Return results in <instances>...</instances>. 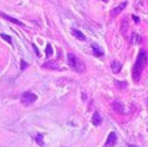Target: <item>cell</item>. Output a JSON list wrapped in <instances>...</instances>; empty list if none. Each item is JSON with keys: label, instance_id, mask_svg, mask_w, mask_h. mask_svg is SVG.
I'll return each instance as SVG.
<instances>
[{"label": "cell", "instance_id": "obj_1", "mask_svg": "<svg viewBox=\"0 0 148 147\" xmlns=\"http://www.w3.org/2000/svg\"><path fill=\"white\" fill-rule=\"evenodd\" d=\"M147 61H148L147 51L146 49H140V51H139V55H138V59H136V63L133 68V80L135 81V82L139 81L140 74H142V70H143L144 65L147 64Z\"/></svg>", "mask_w": 148, "mask_h": 147}, {"label": "cell", "instance_id": "obj_2", "mask_svg": "<svg viewBox=\"0 0 148 147\" xmlns=\"http://www.w3.org/2000/svg\"><path fill=\"white\" fill-rule=\"evenodd\" d=\"M68 61H69V65L72 67V69H74L77 73H83L86 70L84 63L81 59H78L74 54H68Z\"/></svg>", "mask_w": 148, "mask_h": 147}, {"label": "cell", "instance_id": "obj_3", "mask_svg": "<svg viewBox=\"0 0 148 147\" xmlns=\"http://www.w3.org/2000/svg\"><path fill=\"white\" fill-rule=\"evenodd\" d=\"M35 100H36V95L34 93H31V91H25L22 94V96H21V103L23 106H30Z\"/></svg>", "mask_w": 148, "mask_h": 147}, {"label": "cell", "instance_id": "obj_4", "mask_svg": "<svg viewBox=\"0 0 148 147\" xmlns=\"http://www.w3.org/2000/svg\"><path fill=\"white\" fill-rule=\"evenodd\" d=\"M117 142V135H116V133H109V135H108V139L107 142H105V147H112L114 146V143Z\"/></svg>", "mask_w": 148, "mask_h": 147}, {"label": "cell", "instance_id": "obj_5", "mask_svg": "<svg viewBox=\"0 0 148 147\" xmlns=\"http://www.w3.org/2000/svg\"><path fill=\"white\" fill-rule=\"evenodd\" d=\"M127 21H129V18L127 17H125L122 20V23H121V33H122V35H127V33H129V23H127Z\"/></svg>", "mask_w": 148, "mask_h": 147}, {"label": "cell", "instance_id": "obj_6", "mask_svg": "<svg viewBox=\"0 0 148 147\" xmlns=\"http://www.w3.org/2000/svg\"><path fill=\"white\" fill-rule=\"evenodd\" d=\"M101 122H103V119H101V116H100V113L95 112V113L92 115V124H94L95 126H99V125H101Z\"/></svg>", "mask_w": 148, "mask_h": 147}, {"label": "cell", "instance_id": "obj_7", "mask_svg": "<svg viewBox=\"0 0 148 147\" xmlns=\"http://www.w3.org/2000/svg\"><path fill=\"white\" fill-rule=\"evenodd\" d=\"M0 16H1L3 18H5V20H8V21H10V22L16 23V25H20V26H25V25H23V22H21V21L16 20V18H13V17H9V16H8V14H5V13H0Z\"/></svg>", "mask_w": 148, "mask_h": 147}, {"label": "cell", "instance_id": "obj_8", "mask_svg": "<svg viewBox=\"0 0 148 147\" xmlns=\"http://www.w3.org/2000/svg\"><path fill=\"white\" fill-rule=\"evenodd\" d=\"M112 107H113V109H114L116 112H118V113H123V106H122L121 102H113Z\"/></svg>", "mask_w": 148, "mask_h": 147}, {"label": "cell", "instance_id": "obj_9", "mask_svg": "<svg viewBox=\"0 0 148 147\" xmlns=\"http://www.w3.org/2000/svg\"><path fill=\"white\" fill-rule=\"evenodd\" d=\"M126 4H127V3H126V1H123L122 4H120V5H118V7H116L114 9L112 10V14H113V16H117L118 13H121V12H122V10L126 8Z\"/></svg>", "mask_w": 148, "mask_h": 147}, {"label": "cell", "instance_id": "obj_10", "mask_svg": "<svg viewBox=\"0 0 148 147\" xmlns=\"http://www.w3.org/2000/svg\"><path fill=\"white\" fill-rule=\"evenodd\" d=\"M110 67H112V72H113V73H118V72L121 70V68H122V64L114 60V61H112Z\"/></svg>", "mask_w": 148, "mask_h": 147}, {"label": "cell", "instance_id": "obj_11", "mask_svg": "<svg viewBox=\"0 0 148 147\" xmlns=\"http://www.w3.org/2000/svg\"><path fill=\"white\" fill-rule=\"evenodd\" d=\"M92 51H94V54L96 55V56H99V57H101L103 55H104V52H103V49L100 48L97 44H92Z\"/></svg>", "mask_w": 148, "mask_h": 147}, {"label": "cell", "instance_id": "obj_12", "mask_svg": "<svg viewBox=\"0 0 148 147\" xmlns=\"http://www.w3.org/2000/svg\"><path fill=\"white\" fill-rule=\"evenodd\" d=\"M72 33L74 34V36H75V38H78V39H79V41H86V36L83 35V33H82V31L77 30V29H73Z\"/></svg>", "mask_w": 148, "mask_h": 147}, {"label": "cell", "instance_id": "obj_13", "mask_svg": "<svg viewBox=\"0 0 148 147\" xmlns=\"http://www.w3.org/2000/svg\"><path fill=\"white\" fill-rule=\"evenodd\" d=\"M43 68H48V69H57V64L55 61H47L43 64Z\"/></svg>", "mask_w": 148, "mask_h": 147}, {"label": "cell", "instance_id": "obj_14", "mask_svg": "<svg viewBox=\"0 0 148 147\" xmlns=\"http://www.w3.org/2000/svg\"><path fill=\"white\" fill-rule=\"evenodd\" d=\"M35 141H36V143H38L39 146H42V147L44 146V142H43V134H36V135H35Z\"/></svg>", "mask_w": 148, "mask_h": 147}, {"label": "cell", "instance_id": "obj_15", "mask_svg": "<svg viewBox=\"0 0 148 147\" xmlns=\"http://www.w3.org/2000/svg\"><path fill=\"white\" fill-rule=\"evenodd\" d=\"M52 54H53V49H52V47H51V44H47V47H46V56H52Z\"/></svg>", "mask_w": 148, "mask_h": 147}, {"label": "cell", "instance_id": "obj_16", "mask_svg": "<svg viewBox=\"0 0 148 147\" xmlns=\"http://www.w3.org/2000/svg\"><path fill=\"white\" fill-rule=\"evenodd\" d=\"M0 36H1L4 41H7L8 43H12V38H10L9 35H7V34H0Z\"/></svg>", "mask_w": 148, "mask_h": 147}, {"label": "cell", "instance_id": "obj_17", "mask_svg": "<svg viewBox=\"0 0 148 147\" xmlns=\"http://www.w3.org/2000/svg\"><path fill=\"white\" fill-rule=\"evenodd\" d=\"M26 68H27V63H26V61H23V60H22V61H21V69H22V70H25Z\"/></svg>", "mask_w": 148, "mask_h": 147}, {"label": "cell", "instance_id": "obj_18", "mask_svg": "<svg viewBox=\"0 0 148 147\" xmlns=\"http://www.w3.org/2000/svg\"><path fill=\"white\" fill-rule=\"evenodd\" d=\"M116 85H117V86H123V87H126V82H116Z\"/></svg>", "mask_w": 148, "mask_h": 147}, {"label": "cell", "instance_id": "obj_19", "mask_svg": "<svg viewBox=\"0 0 148 147\" xmlns=\"http://www.w3.org/2000/svg\"><path fill=\"white\" fill-rule=\"evenodd\" d=\"M134 21H135V22H139V18L136 17V16H134Z\"/></svg>", "mask_w": 148, "mask_h": 147}, {"label": "cell", "instance_id": "obj_20", "mask_svg": "<svg viewBox=\"0 0 148 147\" xmlns=\"http://www.w3.org/2000/svg\"><path fill=\"white\" fill-rule=\"evenodd\" d=\"M129 147H136V146H133V145H130V146H129Z\"/></svg>", "mask_w": 148, "mask_h": 147}, {"label": "cell", "instance_id": "obj_21", "mask_svg": "<svg viewBox=\"0 0 148 147\" xmlns=\"http://www.w3.org/2000/svg\"><path fill=\"white\" fill-rule=\"evenodd\" d=\"M103 1H108V0H103Z\"/></svg>", "mask_w": 148, "mask_h": 147}, {"label": "cell", "instance_id": "obj_22", "mask_svg": "<svg viewBox=\"0 0 148 147\" xmlns=\"http://www.w3.org/2000/svg\"><path fill=\"white\" fill-rule=\"evenodd\" d=\"M147 104H148V99H147Z\"/></svg>", "mask_w": 148, "mask_h": 147}]
</instances>
